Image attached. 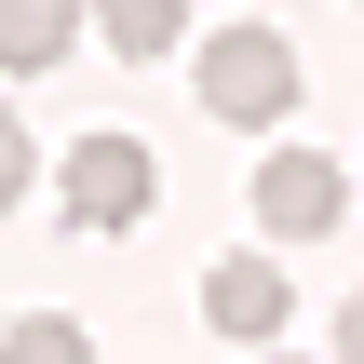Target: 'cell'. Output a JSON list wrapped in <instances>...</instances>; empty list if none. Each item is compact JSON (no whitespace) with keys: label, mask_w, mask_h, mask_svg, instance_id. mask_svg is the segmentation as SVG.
<instances>
[{"label":"cell","mask_w":364,"mask_h":364,"mask_svg":"<svg viewBox=\"0 0 364 364\" xmlns=\"http://www.w3.org/2000/svg\"><path fill=\"white\" fill-rule=\"evenodd\" d=\"M27 176H41V149H27V122H14V108H0V216H14V203H27Z\"/></svg>","instance_id":"cell-8"},{"label":"cell","mask_w":364,"mask_h":364,"mask_svg":"<svg viewBox=\"0 0 364 364\" xmlns=\"http://www.w3.org/2000/svg\"><path fill=\"white\" fill-rule=\"evenodd\" d=\"M81 41V0H0V68L27 81V68H54Z\"/></svg>","instance_id":"cell-6"},{"label":"cell","mask_w":364,"mask_h":364,"mask_svg":"<svg viewBox=\"0 0 364 364\" xmlns=\"http://www.w3.org/2000/svg\"><path fill=\"white\" fill-rule=\"evenodd\" d=\"M203 108L216 122H284L297 108V41L284 27H216L203 41Z\"/></svg>","instance_id":"cell-1"},{"label":"cell","mask_w":364,"mask_h":364,"mask_svg":"<svg viewBox=\"0 0 364 364\" xmlns=\"http://www.w3.org/2000/svg\"><path fill=\"white\" fill-rule=\"evenodd\" d=\"M0 351L14 364H81V324L68 311H27V324H0Z\"/></svg>","instance_id":"cell-7"},{"label":"cell","mask_w":364,"mask_h":364,"mask_svg":"<svg viewBox=\"0 0 364 364\" xmlns=\"http://www.w3.org/2000/svg\"><path fill=\"white\" fill-rule=\"evenodd\" d=\"M284 311H297V297H284V270H270L257 243L203 270V324H216V338H284Z\"/></svg>","instance_id":"cell-4"},{"label":"cell","mask_w":364,"mask_h":364,"mask_svg":"<svg viewBox=\"0 0 364 364\" xmlns=\"http://www.w3.org/2000/svg\"><path fill=\"white\" fill-rule=\"evenodd\" d=\"M351 216V162H324V149H270L257 162V230L270 243H324Z\"/></svg>","instance_id":"cell-3"},{"label":"cell","mask_w":364,"mask_h":364,"mask_svg":"<svg viewBox=\"0 0 364 364\" xmlns=\"http://www.w3.org/2000/svg\"><path fill=\"white\" fill-rule=\"evenodd\" d=\"M54 189H68V230H149V203H162V162H149L135 135H81Z\"/></svg>","instance_id":"cell-2"},{"label":"cell","mask_w":364,"mask_h":364,"mask_svg":"<svg viewBox=\"0 0 364 364\" xmlns=\"http://www.w3.org/2000/svg\"><path fill=\"white\" fill-rule=\"evenodd\" d=\"M95 41L135 54V68H162V54L189 41V0H95Z\"/></svg>","instance_id":"cell-5"}]
</instances>
